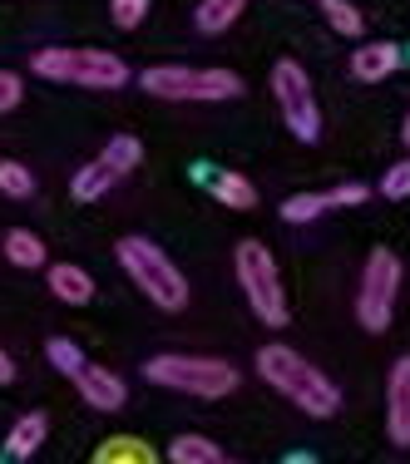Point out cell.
Masks as SVG:
<instances>
[{
	"label": "cell",
	"instance_id": "6da1fadb",
	"mask_svg": "<svg viewBox=\"0 0 410 464\" xmlns=\"http://www.w3.org/2000/svg\"><path fill=\"white\" fill-rule=\"evenodd\" d=\"M258 375L272 385L277 395H287L297 411H307L312 420H331L341 411V391L307 356H297L292 346H277V341H272V346H262L258 351Z\"/></svg>",
	"mask_w": 410,
	"mask_h": 464
},
{
	"label": "cell",
	"instance_id": "7a4b0ae2",
	"mask_svg": "<svg viewBox=\"0 0 410 464\" xmlns=\"http://www.w3.org/2000/svg\"><path fill=\"white\" fill-rule=\"evenodd\" d=\"M139 84L169 104H223L242 94V74L218 70V64H153Z\"/></svg>",
	"mask_w": 410,
	"mask_h": 464
},
{
	"label": "cell",
	"instance_id": "3957f363",
	"mask_svg": "<svg viewBox=\"0 0 410 464\" xmlns=\"http://www.w3.org/2000/svg\"><path fill=\"white\" fill-rule=\"evenodd\" d=\"M30 70L40 80L54 84H80V90H124L129 84V64L109 50H70V45H50L30 54Z\"/></svg>",
	"mask_w": 410,
	"mask_h": 464
},
{
	"label": "cell",
	"instance_id": "277c9868",
	"mask_svg": "<svg viewBox=\"0 0 410 464\" xmlns=\"http://www.w3.org/2000/svg\"><path fill=\"white\" fill-rule=\"evenodd\" d=\"M119 267L134 277V286L143 296H149L153 306H163V312H183L188 306V277L169 262V252L159 247V242L149 237H119Z\"/></svg>",
	"mask_w": 410,
	"mask_h": 464
},
{
	"label": "cell",
	"instance_id": "5b68a950",
	"mask_svg": "<svg viewBox=\"0 0 410 464\" xmlns=\"http://www.w3.org/2000/svg\"><path fill=\"white\" fill-rule=\"evenodd\" d=\"M143 375L153 385L198 395V401H223V395L238 391V366H228L218 356H153L143 361Z\"/></svg>",
	"mask_w": 410,
	"mask_h": 464
},
{
	"label": "cell",
	"instance_id": "8992f818",
	"mask_svg": "<svg viewBox=\"0 0 410 464\" xmlns=\"http://www.w3.org/2000/svg\"><path fill=\"white\" fill-rule=\"evenodd\" d=\"M232 262H238V286L248 296L252 316L268 326H287V292H282V272H277L272 252L258 237H248V242H238Z\"/></svg>",
	"mask_w": 410,
	"mask_h": 464
},
{
	"label": "cell",
	"instance_id": "52a82bcc",
	"mask_svg": "<svg viewBox=\"0 0 410 464\" xmlns=\"http://www.w3.org/2000/svg\"><path fill=\"white\" fill-rule=\"evenodd\" d=\"M272 99H277L282 124L292 129L302 143H317L321 139V109H317L312 80H307V70L297 60H277L272 64Z\"/></svg>",
	"mask_w": 410,
	"mask_h": 464
},
{
	"label": "cell",
	"instance_id": "ba28073f",
	"mask_svg": "<svg viewBox=\"0 0 410 464\" xmlns=\"http://www.w3.org/2000/svg\"><path fill=\"white\" fill-rule=\"evenodd\" d=\"M395 292H401V262L395 252L376 247L361 267V286H356V322L366 331H386L395 316Z\"/></svg>",
	"mask_w": 410,
	"mask_h": 464
},
{
	"label": "cell",
	"instance_id": "9c48e42d",
	"mask_svg": "<svg viewBox=\"0 0 410 464\" xmlns=\"http://www.w3.org/2000/svg\"><path fill=\"white\" fill-rule=\"evenodd\" d=\"M386 435L391 445H410V356H401L386 375Z\"/></svg>",
	"mask_w": 410,
	"mask_h": 464
},
{
	"label": "cell",
	"instance_id": "30bf717a",
	"mask_svg": "<svg viewBox=\"0 0 410 464\" xmlns=\"http://www.w3.org/2000/svg\"><path fill=\"white\" fill-rule=\"evenodd\" d=\"M74 391H80V401L94 405V411H119V405L129 401L124 381H119L114 371H104V366H90V361H84L80 375H74Z\"/></svg>",
	"mask_w": 410,
	"mask_h": 464
},
{
	"label": "cell",
	"instance_id": "8fae6325",
	"mask_svg": "<svg viewBox=\"0 0 410 464\" xmlns=\"http://www.w3.org/2000/svg\"><path fill=\"white\" fill-rule=\"evenodd\" d=\"M401 60H405L401 45H391V40H371V45H361L356 54H351V74H356L361 84H381V80H391V74L401 70Z\"/></svg>",
	"mask_w": 410,
	"mask_h": 464
},
{
	"label": "cell",
	"instance_id": "7c38bea8",
	"mask_svg": "<svg viewBox=\"0 0 410 464\" xmlns=\"http://www.w3.org/2000/svg\"><path fill=\"white\" fill-rule=\"evenodd\" d=\"M50 292H54V302H64V306H84V302H94V277L84 267H74V262H54Z\"/></svg>",
	"mask_w": 410,
	"mask_h": 464
},
{
	"label": "cell",
	"instance_id": "4fadbf2b",
	"mask_svg": "<svg viewBox=\"0 0 410 464\" xmlns=\"http://www.w3.org/2000/svg\"><path fill=\"white\" fill-rule=\"evenodd\" d=\"M45 435H50V420L40 415V411L20 415V420H15V430L5 435V459H30L40 445H45Z\"/></svg>",
	"mask_w": 410,
	"mask_h": 464
},
{
	"label": "cell",
	"instance_id": "5bb4252c",
	"mask_svg": "<svg viewBox=\"0 0 410 464\" xmlns=\"http://www.w3.org/2000/svg\"><path fill=\"white\" fill-rule=\"evenodd\" d=\"M114 183H119V173L109 169L104 159H94V163H84V169L70 179V193L80 198V203H99V198H104Z\"/></svg>",
	"mask_w": 410,
	"mask_h": 464
},
{
	"label": "cell",
	"instance_id": "9a60e30c",
	"mask_svg": "<svg viewBox=\"0 0 410 464\" xmlns=\"http://www.w3.org/2000/svg\"><path fill=\"white\" fill-rule=\"evenodd\" d=\"M242 10H248V0H198L193 25L203 30V35H223L228 25H238Z\"/></svg>",
	"mask_w": 410,
	"mask_h": 464
},
{
	"label": "cell",
	"instance_id": "2e32d148",
	"mask_svg": "<svg viewBox=\"0 0 410 464\" xmlns=\"http://www.w3.org/2000/svg\"><path fill=\"white\" fill-rule=\"evenodd\" d=\"M213 198L223 208H238V213H248V208H258V188H252L242 173H213Z\"/></svg>",
	"mask_w": 410,
	"mask_h": 464
},
{
	"label": "cell",
	"instance_id": "e0dca14e",
	"mask_svg": "<svg viewBox=\"0 0 410 464\" xmlns=\"http://www.w3.org/2000/svg\"><path fill=\"white\" fill-rule=\"evenodd\" d=\"M0 247H5V262H15V267H40V262H45V242L30 227H10Z\"/></svg>",
	"mask_w": 410,
	"mask_h": 464
},
{
	"label": "cell",
	"instance_id": "ac0fdd59",
	"mask_svg": "<svg viewBox=\"0 0 410 464\" xmlns=\"http://www.w3.org/2000/svg\"><path fill=\"white\" fill-rule=\"evenodd\" d=\"M94 464H159V455H153V450L143 445V440L119 435V440H104V445H99Z\"/></svg>",
	"mask_w": 410,
	"mask_h": 464
},
{
	"label": "cell",
	"instance_id": "d6986e66",
	"mask_svg": "<svg viewBox=\"0 0 410 464\" xmlns=\"http://www.w3.org/2000/svg\"><path fill=\"white\" fill-rule=\"evenodd\" d=\"M169 459L173 464H223V450H218L208 435H179L169 445Z\"/></svg>",
	"mask_w": 410,
	"mask_h": 464
},
{
	"label": "cell",
	"instance_id": "ffe728a7",
	"mask_svg": "<svg viewBox=\"0 0 410 464\" xmlns=\"http://www.w3.org/2000/svg\"><path fill=\"white\" fill-rule=\"evenodd\" d=\"M99 159L109 163V169L119 173V179H124V173H134L139 169V159H143V143L134 139V134H114L104 143V153H99Z\"/></svg>",
	"mask_w": 410,
	"mask_h": 464
},
{
	"label": "cell",
	"instance_id": "44dd1931",
	"mask_svg": "<svg viewBox=\"0 0 410 464\" xmlns=\"http://www.w3.org/2000/svg\"><path fill=\"white\" fill-rule=\"evenodd\" d=\"M327 208H331L327 193H292V198L282 203V223H317Z\"/></svg>",
	"mask_w": 410,
	"mask_h": 464
},
{
	"label": "cell",
	"instance_id": "7402d4cb",
	"mask_svg": "<svg viewBox=\"0 0 410 464\" xmlns=\"http://www.w3.org/2000/svg\"><path fill=\"white\" fill-rule=\"evenodd\" d=\"M321 15H327V25L337 30V35H351V40H356L361 30H366L361 10L351 5V0H321Z\"/></svg>",
	"mask_w": 410,
	"mask_h": 464
},
{
	"label": "cell",
	"instance_id": "603a6c76",
	"mask_svg": "<svg viewBox=\"0 0 410 464\" xmlns=\"http://www.w3.org/2000/svg\"><path fill=\"white\" fill-rule=\"evenodd\" d=\"M45 356H50V366L60 371V375H70V381H74V375H80V366H84L80 346H74L70 336H50V341H45Z\"/></svg>",
	"mask_w": 410,
	"mask_h": 464
},
{
	"label": "cell",
	"instance_id": "cb8c5ba5",
	"mask_svg": "<svg viewBox=\"0 0 410 464\" xmlns=\"http://www.w3.org/2000/svg\"><path fill=\"white\" fill-rule=\"evenodd\" d=\"M30 188H35V179H30L25 163H0V193L5 198H30Z\"/></svg>",
	"mask_w": 410,
	"mask_h": 464
},
{
	"label": "cell",
	"instance_id": "d4e9b609",
	"mask_svg": "<svg viewBox=\"0 0 410 464\" xmlns=\"http://www.w3.org/2000/svg\"><path fill=\"white\" fill-rule=\"evenodd\" d=\"M109 15H114L119 30H134V25H143V15H149V0H109Z\"/></svg>",
	"mask_w": 410,
	"mask_h": 464
},
{
	"label": "cell",
	"instance_id": "484cf974",
	"mask_svg": "<svg viewBox=\"0 0 410 464\" xmlns=\"http://www.w3.org/2000/svg\"><path fill=\"white\" fill-rule=\"evenodd\" d=\"M381 193L391 198V203H395V198H410V159H401L395 169H386V179H381Z\"/></svg>",
	"mask_w": 410,
	"mask_h": 464
},
{
	"label": "cell",
	"instance_id": "4316f807",
	"mask_svg": "<svg viewBox=\"0 0 410 464\" xmlns=\"http://www.w3.org/2000/svg\"><path fill=\"white\" fill-rule=\"evenodd\" d=\"M331 208H361L366 203V198H371V188H366V183H341V188H331Z\"/></svg>",
	"mask_w": 410,
	"mask_h": 464
},
{
	"label": "cell",
	"instance_id": "83f0119b",
	"mask_svg": "<svg viewBox=\"0 0 410 464\" xmlns=\"http://www.w3.org/2000/svg\"><path fill=\"white\" fill-rule=\"evenodd\" d=\"M20 94H25V84H20V74L0 70V114H10V109L20 104Z\"/></svg>",
	"mask_w": 410,
	"mask_h": 464
},
{
	"label": "cell",
	"instance_id": "f1b7e54d",
	"mask_svg": "<svg viewBox=\"0 0 410 464\" xmlns=\"http://www.w3.org/2000/svg\"><path fill=\"white\" fill-rule=\"evenodd\" d=\"M10 381H15V361H10L5 351H0V385H10Z\"/></svg>",
	"mask_w": 410,
	"mask_h": 464
},
{
	"label": "cell",
	"instance_id": "f546056e",
	"mask_svg": "<svg viewBox=\"0 0 410 464\" xmlns=\"http://www.w3.org/2000/svg\"><path fill=\"white\" fill-rule=\"evenodd\" d=\"M401 143L410 149V114H405V124H401Z\"/></svg>",
	"mask_w": 410,
	"mask_h": 464
},
{
	"label": "cell",
	"instance_id": "4dcf8cb0",
	"mask_svg": "<svg viewBox=\"0 0 410 464\" xmlns=\"http://www.w3.org/2000/svg\"><path fill=\"white\" fill-rule=\"evenodd\" d=\"M287 464H312V459H307V455H292V459H287Z\"/></svg>",
	"mask_w": 410,
	"mask_h": 464
},
{
	"label": "cell",
	"instance_id": "1f68e13d",
	"mask_svg": "<svg viewBox=\"0 0 410 464\" xmlns=\"http://www.w3.org/2000/svg\"><path fill=\"white\" fill-rule=\"evenodd\" d=\"M223 464H242V459H223Z\"/></svg>",
	"mask_w": 410,
	"mask_h": 464
}]
</instances>
